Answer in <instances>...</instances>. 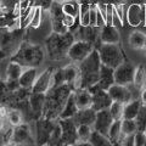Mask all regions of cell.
I'll use <instances>...</instances> for the list:
<instances>
[{
    "mask_svg": "<svg viewBox=\"0 0 146 146\" xmlns=\"http://www.w3.org/2000/svg\"><path fill=\"white\" fill-rule=\"evenodd\" d=\"M61 127V144L62 145H77L78 135H77V125L72 118H58Z\"/></svg>",
    "mask_w": 146,
    "mask_h": 146,
    "instance_id": "6",
    "label": "cell"
},
{
    "mask_svg": "<svg viewBox=\"0 0 146 146\" xmlns=\"http://www.w3.org/2000/svg\"><path fill=\"white\" fill-rule=\"evenodd\" d=\"M4 127H5V123H4V118H0V131L4 130Z\"/></svg>",
    "mask_w": 146,
    "mask_h": 146,
    "instance_id": "44",
    "label": "cell"
},
{
    "mask_svg": "<svg viewBox=\"0 0 146 146\" xmlns=\"http://www.w3.org/2000/svg\"><path fill=\"white\" fill-rule=\"evenodd\" d=\"M61 144V127L58 122H55L54 129L50 135V140H49V145H57Z\"/></svg>",
    "mask_w": 146,
    "mask_h": 146,
    "instance_id": "36",
    "label": "cell"
},
{
    "mask_svg": "<svg viewBox=\"0 0 146 146\" xmlns=\"http://www.w3.org/2000/svg\"><path fill=\"white\" fill-rule=\"evenodd\" d=\"M89 91L91 93V108H94L95 111L108 108L110 105L112 104L107 90L100 88L98 84L89 88Z\"/></svg>",
    "mask_w": 146,
    "mask_h": 146,
    "instance_id": "8",
    "label": "cell"
},
{
    "mask_svg": "<svg viewBox=\"0 0 146 146\" xmlns=\"http://www.w3.org/2000/svg\"><path fill=\"white\" fill-rule=\"evenodd\" d=\"M108 139L112 143V145H115L116 143L121 140L122 136V119H115L112 122L111 127L108 129Z\"/></svg>",
    "mask_w": 146,
    "mask_h": 146,
    "instance_id": "25",
    "label": "cell"
},
{
    "mask_svg": "<svg viewBox=\"0 0 146 146\" xmlns=\"http://www.w3.org/2000/svg\"><path fill=\"white\" fill-rule=\"evenodd\" d=\"M71 94H72L71 85L66 83L60 84L57 86H52L51 89H49V91L45 94L43 117L52 121L57 119Z\"/></svg>",
    "mask_w": 146,
    "mask_h": 146,
    "instance_id": "1",
    "label": "cell"
},
{
    "mask_svg": "<svg viewBox=\"0 0 146 146\" xmlns=\"http://www.w3.org/2000/svg\"><path fill=\"white\" fill-rule=\"evenodd\" d=\"M74 93V99L77 106L79 110L91 107V93L86 88H79L73 91Z\"/></svg>",
    "mask_w": 146,
    "mask_h": 146,
    "instance_id": "21",
    "label": "cell"
},
{
    "mask_svg": "<svg viewBox=\"0 0 146 146\" xmlns=\"http://www.w3.org/2000/svg\"><path fill=\"white\" fill-rule=\"evenodd\" d=\"M144 10H145V18H144V25L143 26H146V4L144 5Z\"/></svg>",
    "mask_w": 146,
    "mask_h": 146,
    "instance_id": "46",
    "label": "cell"
},
{
    "mask_svg": "<svg viewBox=\"0 0 146 146\" xmlns=\"http://www.w3.org/2000/svg\"><path fill=\"white\" fill-rule=\"evenodd\" d=\"M134 146H146V134L143 130H138L134 134Z\"/></svg>",
    "mask_w": 146,
    "mask_h": 146,
    "instance_id": "38",
    "label": "cell"
},
{
    "mask_svg": "<svg viewBox=\"0 0 146 146\" xmlns=\"http://www.w3.org/2000/svg\"><path fill=\"white\" fill-rule=\"evenodd\" d=\"M7 121L10 123L11 127H16V125H20L21 123H23V119H22V113L17 110H11L9 111L7 113Z\"/></svg>",
    "mask_w": 146,
    "mask_h": 146,
    "instance_id": "34",
    "label": "cell"
},
{
    "mask_svg": "<svg viewBox=\"0 0 146 146\" xmlns=\"http://www.w3.org/2000/svg\"><path fill=\"white\" fill-rule=\"evenodd\" d=\"M9 113L7 107H5L4 105H0V118H6Z\"/></svg>",
    "mask_w": 146,
    "mask_h": 146,
    "instance_id": "41",
    "label": "cell"
},
{
    "mask_svg": "<svg viewBox=\"0 0 146 146\" xmlns=\"http://www.w3.org/2000/svg\"><path fill=\"white\" fill-rule=\"evenodd\" d=\"M112 84H115V68L101 65L99 73V83L100 88L107 90Z\"/></svg>",
    "mask_w": 146,
    "mask_h": 146,
    "instance_id": "19",
    "label": "cell"
},
{
    "mask_svg": "<svg viewBox=\"0 0 146 146\" xmlns=\"http://www.w3.org/2000/svg\"><path fill=\"white\" fill-rule=\"evenodd\" d=\"M107 3L113 4V5H117V4H121V3H123V1H122V0H107Z\"/></svg>",
    "mask_w": 146,
    "mask_h": 146,
    "instance_id": "43",
    "label": "cell"
},
{
    "mask_svg": "<svg viewBox=\"0 0 146 146\" xmlns=\"http://www.w3.org/2000/svg\"><path fill=\"white\" fill-rule=\"evenodd\" d=\"M123 107H124V104L118 102V101H112V104L110 105V107H108V111L111 113L113 119H122Z\"/></svg>",
    "mask_w": 146,
    "mask_h": 146,
    "instance_id": "33",
    "label": "cell"
},
{
    "mask_svg": "<svg viewBox=\"0 0 146 146\" xmlns=\"http://www.w3.org/2000/svg\"><path fill=\"white\" fill-rule=\"evenodd\" d=\"M144 50L146 51V40H145V45H144Z\"/></svg>",
    "mask_w": 146,
    "mask_h": 146,
    "instance_id": "47",
    "label": "cell"
},
{
    "mask_svg": "<svg viewBox=\"0 0 146 146\" xmlns=\"http://www.w3.org/2000/svg\"><path fill=\"white\" fill-rule=\"evenodd\" d=\"M78 110L79 108L77 106V102H76V99H74V93H72L70 95V98L67 99L66 105H65V107H63L58 118H72L77 113Z\"/></svg>",
    "mask_w": 146,
    "mask_h": 146,
    "instance_id": "23",
    "label": "cell"
},
{
    "mask_svg": "<svg viewBox=\"0 0 146 146\" xmlns=\"http://www.w3.org/2000/svg\"><path fill=\"white\" fill-rule=\"evenodd\" d=\"M52 73H54V68L49 67L46 68L42 74L36 77V79L34 82L33 86H32V93H42V94H46L49 89L51 88V78H52Z\"/></svg>",
    "mask_w": 146,
    "mask_h": 146,
    "instance_id": "14",
    "label": "cell"
},
{
    "mask_svg": "<svg viewBox=\"0 0 146 146\" xmlns=\"http://www.w3.org/2000/svg\"><path fill=\"white\" fill-rule=\"evenodd\" d=\"M93 131V127L88 124H79L77 125V135H78V143L89 141L90 134Z\"/></svg>",
    "mask_w": 146,
    "mask_h": 146,
    "instance_id": "32",
    "label": "cell"
},
{
    "mask_svg": "<svg viewBox=\"0 0 146 146\" xmlns=\"http://www.w3.org/2000/svg\"><path fill=\"white\" fill-rule=\"evenodd\" d=\"M25 68L26 67L20 65L18 62L11 60V62L6 67V80H18Z\"/></svg>",
    "mask_w": 146,
    "mask_h": 146,
    "instance_id": "24",
    "label": "cell"
},
{
    "mask_svg": "<svg viewBox=\"0 0 146 146\" xmlns=\"http://www.w3.org/2000/svg\"><path fill=\"white\" fill-rule=\"evenodd\" d=\"M31 110L33 112V117L36 119L43 117V110H44V102H45V94L42 93H32L28 99Z\"/></svg>",
    "mask_w": 146,
    "mask_h": 146,
    "instance_id": "18",
    "label": "cell"
},
{
    "mask_svg": "<svg viewBox=\"0 0 146 146\" xmlns=\"http://www.w3.org/2000/svg\"><path fill=\"white\" fill-rule=\"evenodd\" d=\"M131 84L138 90H141L146 85V71L143 65L136 66L135 73H134V79H133V83Z\"/></svg>",
    "mask_w": 146,
    "mask_h": 146,
    "instance_id": "28",
    "label": "cell"
},
{
    "mask_svg": "<svg viewBox=\"0 0 146 146\" xmlns=\"http://www.w3.org/2000/svg\"><path fill=\"white\" fill-rule=\"evenodd\" d=\"M107 93L112 101L127 104V102H129L130 100H133V94H131V90L128 88V85H122V84L115 83L107 89Z\"/></svg>",
    "mask_w": 146,
    "mask_h": 146,
    "instance_id": "12",
    "label": "cell"
},
{
    "mask_svg": "<svg viewBox=\"0 0 146 146\" xmlns=\"http://www.w3.org/2000/svg\"><path fill=\"white\" fill-rule=\"evenodd\" d=\"M136 124H138V130H145L146 129V107L141 106L140 112L138 113V116L135 118Z\"/></svg>",
    "mask_w": 146,
    "mask_h": 146,
    "instance_id": "37",
    "label": "cell"
},
{
    "mask_svg": "<svg viewBox=\"0 0 146 146\" xmlns=\"http://www.w3.org/2000/svg\"><path fill=\"white\" fill-rule=\"evenodd\" d=\"M140 101H141V105L146 107V86H144L140 90Z\"/></svg>",
    "mask_w": 146,
    "mask_h": 146,
    "instance_id": "40",
    "label": "cell"
},
{
    "mask_svg": "<svg viewBox=\"0 0 146 146\" xmlns=\"http://www.w3.org/2000/svg\"><path fill=\"white\" fill-rule=\"evenodd\" d=\"M45 56L44 49L40 45L31 43H21L12 54V61L18 62L23 67H38Z\"/></svg>",
    "mask_w": 146,
    "mask_h": 146,
    "instance_id": "2",
    "label": "cell"
},
{
    "mask_svg": "<svg viewBox=\"0 0 146 146\" xmlns=\"http://www.w3.org/2000/svg\"><path fill=\"white\" fill-rule=\"evenodd\" d=\"M27 144H34V139L32 136L29 125L26 124V123H21L20 125L13 127L12 139L10 145H27Z\"/></svg>",
    "mask_w": 146,
    "mask_h": 146,
    "instance_id": "11",
    "label": "cell"
},
{
    "mask_svg": "<svg viewBox=\"0 0 146 146\" xmlns=\"http://www.w3.org/2000/svg\"><path fill=\"white\" fill-rule=\"evenodd\" d=\"M146 40V34L140 31L131 32L129 35V45L133 49H144Z\"/></svg>",
    "mask_w": 146,
    "mask_h": 146,
    "instance_id": "29",
    "label": "cell"
},
{
    "mask_svg": "<svg viewBox=\"0 0 146 146\" xmlns=\"http://www.w3.org/2000/svg\"><path fill=\"white\" fill-rule=\"evenodd\" d=\"M98 51L100 55V60L101 63L105 66L116 68L119 66L121 63L125 60L124 55H123V50L118 44L112 43H101L98 48Z\"/></svg>",
    "mask_w": 146,
    "mask_h": 146,
    "instance_id": "4",
    "label": "cell"
},
{
    "mask_svg": "<svg viewBox=\"0 0 146 146\" xmlns=\"http://www.w3.org/2000/svg\"><path fill=\"white\" fill-rule=\"evenodd\" d=\"M125 18L131 27H138L144 25V18H145L144 6L140 5V4H131V5H129L125 11Z\"/></svg>",
    "mask_w": 146,
    "mask_h": 146,
    "instance_id": "15",
    "label": "cell"
},
{
    "mask_svg": "<svg viewBox=\"0 0 146 146\" xmlns=\"http://www.w3.org/2000/svg\"><path fill=\"white\" fill-rule=\"evenodd\" d=\"M113 121L115 119L112 118L108 108L100 110V111H96V117H95V122L93 124V129L98 130L105 135H107L108 129H110V127H111Z\"/></svg>",
    "mask_w": 146,
    "mask_h": 146,
    "instance_id": "13",
    "label": "cell"
},
{
    "mask_svg": "<svg viewBox=\"0 0 146 146\" xmlns=\"http://www.w3.org/2000/svg\"><path fill=\"white\" fill-rule=\"evenodd\" d=\"M95 117H96V111L91 107H88V108L78 110L76 115L72 117V119L76 123V125L88 124V125L93 127L94 122H95Z\"/></svg>",
    "mask_w": 146,
    "mask_h": 146,
    "instance_id": "17",
    "label": "cell"
},
{
    "mask_svg": "<svg viewBox=\"0 0 146 146\" xmlns=\"http://www.w3.org/2000/svg\"><path fill=\"white\" fill-rule=\"evenodd\" d=\"M74 40V34L70 31L65 34H58L52 32V34H50L45 42V49H46L49 57L52 60H61L67 56L68 49Z\"/></svg>",
    "mask_w": 146,
    "mask_h": 146,
    "instance_id": "3",
    "label": "cell"
},
{
    "mask_svg": "<svg viewBox=\"0 0 146 146\" xmlns=\"http://www.w3.org/2000/svg\"><path fill=\"white\" fill-rule=\"evenodd\" d=\"M0 145H5L4 144V134H3V131H0Z\"/></svg>",
    "mask_w": 146,
    "mask_h": 146,
    "instance_id": "45",
    "label": "cell"
},
{
    "mask_svg": "<svg viewBox=\"0 0 146 146\" xmlns=\"http://www.w3.org/2000/svg\"><path fill=\"white\" fill-rule=\"evenodd\" d=\"M38 77V72H36V67H26L22 74L18 78V84L22 89H32L34 82Z\"/></svg>",
    "mask_w": 146,
    "mask_h": 146,
    "instance_id": "20",
    "label": "cell"
},
{
    "mask_svg": "<svg viewBox=\"0 0 146 146\" xmlns=\"http://www.w3.org/2000/svg\"><path fill=\"white\" fill-rule=\"evenodd\" d=\"M94 49H95L94 44L85 42V40L76 39L74 42H73V44L70 46V49H68L67 56L70 57L73 62L79 63L80 61H83Z\"/></svg>",
    "mask_w": 146,
    "mask_h": 146,
    "instance_id": "5",
    "label": "cell"
},
{
    "mask_svg": "<svg viewBox=\"0 0 146 146\" xmlns=\"http://www.w3.org/2000/svg\"><path fill=\"white\" fill-rule=\"evenodd\" d=\"M101 60L98 49H94L83 61L79 62V71L80 74H91V73H99L101 68Z\"/></svg>",
    "mask_w": 146,
    "mask_h": 146,
    "instance_id": "9",
    "label": "cell"
},
{
    "mask_svg": "<svg viewBox=\"0 0 146 146\" xmlns=\"http://www.w3.org/2000/svg\"><path fill=\"white\" fill-rule=\"evenodd\" d=\"M63 17H65V13L56 17H51V26H52V32L58 34H65L68 32V27L65 25V21H63Z\"/></svg>",
    "mask_w": 146,
    "mask_h": 146,
    "instance_id": "30",
    "label": "cell"
},
{
    "mask_svg": "<svg viewBox=\"0 0 146 146\" xmlns=\"http://www.w3.org/2000/svg\"><path fill=\"white\" fill-rule=\"evenodd\" d=\"M138 131V124L135 119H122V136L133 135ZM121 136V138H122Z\"/></svg>",
    "mask_w": 146,
    "mask_h": 146,
    "instance_id": "31",
    "label": "cell"
},
{
    "mask_svg": "<svg viewBox=\"0 0 146 146\" xmlns=\"http://www.w3.org/2000/svg\"><path fill=\"white\" fill-rule=\"evenodd\" d=\"M99 42L101 43H112V44H119L121 35L118 28L112 25H105L100 28Z\"/></svg>",
    "mask_w": 146,
    "mask_h": 146,
    "instance_id": "16",
    "label": "cell"
},
{
    "mask_svg": "<svg viewBox=\"0 0 146 146\" xmlns=\"http://www.w3.org/2000/svg\"><path fill=\"white\" fill-rule=\"evenodd\" d=\"M54 0H34V5L40 6L42 9H49Z\"/></svg>",
    "mask_w": 146,
    "mask_h": 146,
    "instance_id": "39",
    "label": "cell"
},
{
    "mask_svg": "<svg viewBox=\"0 0 146 146\" xmlns=\"http://www.w3.org/2000/svg\"><path fill=\"white\" fill-rule=\"evenodd\" d=\"M80 3H88V4H98L99 0H80Z\"/></svg>",
    "mask_w": 146,
    "mask_h": 146,
    "instance_id": "42",
    "label": "cell"
},
{
    "mask_svg": "<svg viewBox=\"0 0 146 146\" xmlns=\"http://www.w3.org/2000/svg\"><path fill=\"white\" fill-rule=\"evenodd\" d=\"M54 125L55 122H52V119H49V118L40 117L36 119V143L39 145L49 144Z\"/></svg>",
    "mask_w": 146,
    "mask_h": 146,
    "instance_id": "10",
    "label": "cell"
},
{
    "mask_svg": "<svg viewBox=\"0 0 146 146\" xmlns=\"http://www.w3.org/2000/svg\"><path fill=\"white\" fill-rule=\"evenodd\" d=\"M141 101L140 100H130L129 102L124 104V107H123V117L122 119H135L138 113L140 112L141 108Z\"/></svg>",
    "mask_w": 146,
    "mask_h": 146,
    "instance_id": "22",
    "label": "cell"
},
{
    "mask_svg": "<svg viewBox=\"0 0 146 146\" xmlns=\"http://www.w3.org/2000/svg\"><path fill=\"white\" fill-rule=\"evenodd\" d=\"M57 1H65V0H57Z\"/></svg>",
    "mask_w": 146,
    "mask_h": 146,
    "instance_id": "48",
    "label": "cell"
},
{
    "mask_svg": "<svg viewBox=\"0 0 146 146\" xmlns=\"http://www.w3.org/2000/svg\"><path fill=\"white\" fill-rule=\"evenodd\" d=\"M144 131H145V134H146V129H145V130H144Z\"/></svg>",
    "mask_w": 146,
    "mask_h": 146,
    "instance_id": "49",
    "label": "cell"
},
{
    "mask_svg": "<svg viewBox=\"0 0 146 146\" xmlns=\"http://www.w3.org/2000/svg\"><path fill=\"white\" fill-rule=\"evenodd\" d=\"M89 143L91 144V146H111L112 145V143L110 141L107 135H105V134L100 133L98 130H94V129L90 134Z\"/></svg>",
    "mask_w": 146,
    "mask_h": 146,
    "instance_id": "27",
    "label": "cell"
},
{
    "mask_svg": "<svg viewBox=\"0 0 146 146\" xmlns=\"http://www.w3.org/2000/svg\"><path fill=\"white\" fill-rule=\"evenodd\" d=\"M135 68L131 62L124 60L119 66L115 68V83L122 84V85H129L133 83Z\"/></svg>",
    "mask_w": 146,
    "mask_h": 146,
    "instance_id": "7",
    "label": "cell"
},
{
    "mask_svg": "<svg viewBox=\"0 0 146 146\" xmlns=\"http://www.w3.org/2000/svg\"><path fill=\"white\" fill-rule=\"evenodd\" d=\"M61 5H62V11L65 15L78 17L80 3H78L77 0H65V1H61Z\"/></svg>",
    "mask_w": 146,
    "mask_h": 146,
    "instance_id": "26",
    "label": "cell"
},
{
    "mask_svg": "<svg viewBox=\"0 0 146 146\" xmlns=\"http://www.w3.org/2000/svg\"><path fill=\"white\" fill-rule=\"evenodd\" d=\"M42 18H43V9L40 6L34 5V12H33V17H32L29 27H32V28H39V26L42 25Z\"/></svg>",
    "mask_w": 146,
    "mask_h": 146,
    "instance_id": "35",
    "label": "cell"
}]
</instances>
